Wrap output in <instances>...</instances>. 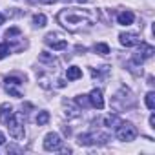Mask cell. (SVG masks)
<instances>
[{
  "mask_svg": "<svg viewBox=\"0 0 155 155\" xmlns=\"http://www.w3.org/2000/svg\"><path fill=\"white\" fill-rule=\"evenodd\" d=\"M9 51H11V49H9V46H8L6 42H4V44H0V60L6 58V57L9 55Z\"/></svg>",
  "mask_w": 155,
  "mask_h": 155,
  "instance_id": "17",
  "label": "cell"
},
{
  "mask_svg": "<svg viewBox=\"0 0 155 155\" xmlns=\"http://www.w3.org/2000/svg\"><path fill=\"white\" fill-rule=\"evenodd\" d=\"M48 120H49V113L48 111H40L38 117H37V124L38 126H44V124H48Z\"/></svg>",
  "mask_w": 155,
  "mask_h": 155,
  "instance_id": "15",
  "label": "cell"
},
{
  "mask_svg": "<svg viewBox=\"0 0 155 155\" xmlns=\"http://www.w3.org/2000/svg\"><path fill=\"white\" fill-rule=\"evenodd\" d=\"M13 115V106L11 104H8V102H4L2 106H0V120H2L4 124L9 120V117Z\"/></svg>",
  "mask_w": 155,
  "mask_h": 155,
  "instance_id": "10",
  "label": "cell"
},
{
  "mask_svg": "<svg viewBox=\"0 0 155 155\" xmlns=\"http://www.w3.org/2000/svg\"><path fill=\"white\" fill-rule=\"evenodd\" d=\"M42 4H55V2H58V0H40Z\"/></svg>",
  "mask_w": 155,
  "mask_h": 155,
  "instance_id": "20",
  "label": "cell"
},
{
  "mask_svg": "<svg viewBox=\"0 0 155 155\" xmlns=\"http://www.w3.org/2000/svg\"><path fill=\"white\" fill-rule=\"evenodd\" d=\"M137 137V128L131 122H119L117 126V139L124 142H131Z\"/></svg>",
  "mask_w": 155,
  "mask_h": 155,
  "instance_id": "3",
  "label": "cell"
},
{
  "mask_svg": "<svg viewBox=\"0 0 155 155\" xmlns=\"http://www.w3.org/2000/svg\"><path fill=\"white\" fill-rule=\"evenodd\" d=\"M88 101H90V104H91L93 108H97V110H102V108H104V97H102V91L97 90V88L88 95Z\"/></svg>",
  "mask_w": 155,
  "mask_h": 155,
  "instance_id": "9",
  "label": "cell"
},
{
  "mask_svg": "<svg viewBox=\"0 0 155 155\" xmlns=\"http://www.w3.org/2000/svg\"><path fill=\"white\" fill-rule=\"evenodd\" d=\"M46 22H48V20H46L44 15H35V17H33V24H35L37 28H44Z\"/></svg>",
  "mask_w": 155,
  "mask_h": 155,
  "instance_id": "16",
  "label": "cell"
},
{
  "mask_svg": "<svg viewBox=\"0 0 155 155\" xmlns=\"http://www.w3.org/2000/svg\"><path fill=\"white\" fill-rule=\"evenodd\" d=\"M4 142H6V137H4V133H2V131H0V146H2Z\"/></svg>",
  "mask_w": 155,
  "mask_h": 155,
  "instance_id": "21",
  "label": "cell"
},
{
  "mask_svg": "<svg viewBox=\"0 0 155 155\" xmlns=\"http://www.w3.org/2000/svg\"><path fill=\"white\" fill-rule=\"evenodd\" d=\"M153 53H155L153 46H150V44H144V42H140V46H139L137 53L133 55V62H137V64H142L144 60L151 58V57H153Z\"/></svg>",
  "mask_w": 155,
  "mask_h": 155,
  "instance_id": "4",
  "label": "cell"
},
{
  "mask_svg": "<svg viewBox=\"0 0 155 155\" xmlns=\"http://www.w3.org/2000/svg\"><path fill=\"white\" fill-rule=\"evenodd\" d=\"M77 2H81V4H86V2H88V0H77Z\"/></svg>",
  "mask_w": 155,
  "mask_h": 155,
  "instance_id": "23",
  "label": "cell"
},
{
  "mask_svg": "<svg viewBox=\"0 0 155 155\" xmlns=\"http://www.w3.org/2000/svg\"><path fill=\"white\" fill-rule=\"evenodd\" d=\"M66 77H68V81H77V79H81V77H82V71H81V68L71 66V68H68Z\"/></svg>",
  "mask_w": 155,
  "mask_h": 155,
  "instance_id": "12",
  "label": "cell"
},
{
  "mask_svg": "<svg viewBox=\"0 0 155 155\" xmlns=\"http://www.w3.org/2000/svg\"><path fill=\"white\" fill-rule=\"evenodd\" d=\"M133 13L131 11H122V13H119L117 15V22L120 24V26H130V24H133Z\"/></svg>",
  "mask_w": 155,
  "mask_h": 155,
  "instance_id": "11",
  "label": "cell"
},
{
  "mask_svg": "<svg viewBox=\"0 0 155 155\" xmlns=\"http://www.w3.org/2000/svg\"><path fill=\"white\" fill-rule=\"evenodd\" d=\"M75 102L79 104V106H88V104H90L88 97H84V95H82V97H77V99H75Z\"/></svg>",
  "mask_w": 155,
  "mask_h": 155,
  "instance_id": "18",
  "label": "cell"
},
{
  "mask_svg": "<svg viewBox=\"0 0 155 155\" xmlns=\"http://www.w3.org/2000/svg\"><path fill=\"white\" fill-rule=\"evenodd\" d=\"M60 146H62V140H60V137H58V133H48L46 137H44V150H48V151H57V150H60Z\"/></svg>",
  "mask_w": 155,
  "mask_h": 155,
  "instance_id": "7",
  "label": "cell"
},
{
  "mask_svg": "<svg viewBox=\"0 0 155 155\" xmlns=\"http://www.w3.org/2000/svg\"><path fill=\"white\" fill-rule=\"evenodd\" d=\"M4 20H6V18H4V15L0 13V24H4Z\"/></svg>",
  "mask_w": 155,
  "mask_h": 155,
  "instance_id": "22",
  "label": "cell"
},
{
  "mask_svg": "<svg viewBox=\"0 0 155 155\" xmlns=\"http://www.w3.org/2000/svg\"><path fill=\"white\" fill-rule=\"evenodd\" d=\"M150 126H151V128H155V115H153V113L150 115Z\"/></svg>",
  "mask_w": 155,
  "mask_h": 155,
  "instance_id": "19",
  "label": "cell"
},
{
  "mask_svg": "<svg viewBox=\"0 0 155 155\" xmlns=\"http://www.w3.org/2000/svg\"><path fill=\"white\" fill-rule=\"evenodd\" d=\"M95 53H99V55H108L110 53V46L108 44H95Z\"/></svg>",
  "mask_w": 155,
  "mask_h": 155,
  "instance_id": "14",
  "label": "cell"
},
{
  "mask_svg": "<svg viewBox=\"0 0 155 155\" xmlns=\"http://www.w3.org/2000/svg\"><path fill=\"white\" fill-rule=\"evenodd\" d=\"M46 44H48L51 49H55V51H62V49L68 48L66 38H62V37L57 35V33H49V35L46 37Z\"/></svg>",
  "mask_w": 155,
  "mask_h": 155,
  "instance_id": "6",
  "label": "cell"
},
{
  "mask_svg": "<svg viewBox=\"0 0 155 155\" xmlns=\"http://www.w3.org/2000/svg\"><path fill=\"white\" fill-rule=\"evenodd\" d=\"M119 40H120V44L126 46V48L139 46V42H140V38H139L137 33H120V35H119Z\"/></svg>",
  "mask_w": 155,
  "mask_h": 155,
  "instance_id": "8",
  "label": "cell"
},
{
  "mask_svg": "<svg viewBox=\"0 0 155 155\" xmlns=\"http://www.w3.org/2000/svg\"><path fill=\"white\" fill-rule=\"evenodd\" d=\"M4 86H6V91L13 97H22V91L18 90L22 86V81L17 79V77H6L4 79Z\"/></svg>",
  "mask_w": 155,
  "mask_h": 155,
  "instance_id": "5",
  "label": "cell"
},
{
  "mask_svg": "<svg viewBox=\"0 0 155 155\" xmlns=\"http://www.w3.org/2000/svg\"><path fill=\"white\" fill-rule=\"evenodd\" d=\"M146 106H148V110H155V93L153 91L146 93Z\"/></svg>",
  "mask_w": 155,
  "mask_h": 155,
  "instance_id": "13",
  "label": "cell"
},
{
  "mask_svg": "<svg viewBox=\"0 0 155 155\" xmlns=\"http://www.w3.org/2000/svg\"><path fill=\"white\" fill-rule=\"evenodd\" d=\"M57 18L60 22V26L66 28L68 31H79V29L90 26L95 17L86 9H62Z\"/></svg>",
  "mask_w": 155,
  "mask_h": 155,
  "instance_id": "1",
  "label": "cell"
},
{
  "mask_svg": "<svg viewBox=\"0 0 155 155\" xmlns=\"http://www.w3.org/2000/svg\"><path fill=\"white\" fill-rule=\"evenodd\" d=\"M6 124H8L9 135H11L13 139H17V140L24 139L26 131H24V117H22V113H13Z\"/></svg>",
  "mask_w": 155,
  "mask_h": 155,
  "instance_id": "2",
  "label": "cell"
}]
</instances>
